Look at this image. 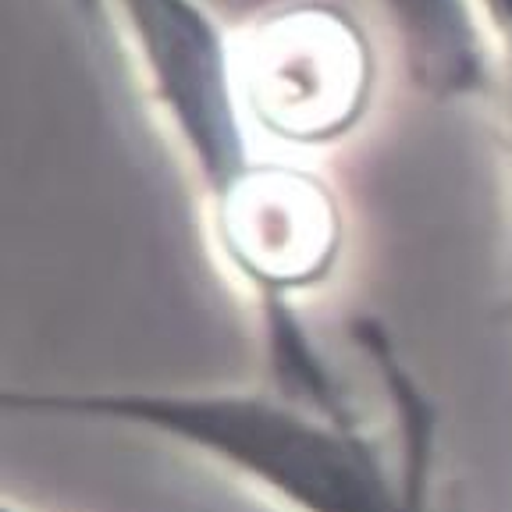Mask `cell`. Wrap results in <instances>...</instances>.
Instances as JSON below:
<instances>
[{"mask_svg":"<svg viewBox=\"0 0 512 512\" xmlns=\"http://www.w3.org/2000/svg\"><path fill=\"white\" fill-rule=\"evenodd\" d=\"M8 413L143 427L246 473L296 512H406L352 416L285 392H8Z\"/></svg>","mask_w":512,"mask_h":512,"instance_id":"6da1fadb","label":"cell"},{"mask_svg":"<svg viewBox=\"0 0 512 512\" xmlns=\"http://www.w3.org/2000/svg\"><path fill=\"white\" fill-rule=\"evenodd\" d=\"M118 8L153 100L217 214L260 168L242 128L235 47L200 0H118Z\"/></svg>","mask_w":512,"mask_h":512,"instance_id":"7a4b0ae2","label":"cell"},{"mask_svg":"<svg viewBox=\"0 0 512 512\" xmlns=\"http://www.w3.org/2000/svg\"><path fill=\"white\" fill-rule=\"evenodd\" d=\"M235 61L242 107L281 143H335L370 107V43L349 11L331 4L271 15L235 50Z\"/></svg>","mask_w":512,"mask_h":512,"instance_id":"3957f363","label":"cell"},{"mask_svg":"<svg viewBox=\"0 0 512 512\" xmlns=\"http://www.w3.org/2000/svg\"><path fill=\"white\" fill-rule=\"evenodd\" d=\"M228 264L264 299L271 345L303 335L285 299L320 285L342 253V214L317 175L260 164L221 214H214Z\"/></svg>","mask_w":512,"mask_h":512,"instance_id":"277c9868","label":"cell"},{"mask_svg":"<svg viewBox=\"0 0 512 512\" xmlns=\"http://www.w3.org/2000/svg\"><path fill=\"white\" fill-rule=\"evenodd\" d=\"M406 47L413 82L427 96L456 100L488 82V47L470 0H384Z\"/></svg>","mask_w":512,"mask_h":512,"instance_id":"5b68a950","label":"cell"},{"mask_svg":"<svg viewBox=\"0 0 512 512\" xmlns=\"http://www.w3.org/2000/svg\"><path fill=\"white\" fill-rule=\"evenodd\" d=\"M4 512H18V509H11V505H4Z\"/></svg>","mask_w":512,"mask_h":512,"instance_id":"8992f818","label":"cell"}]
</instances>
